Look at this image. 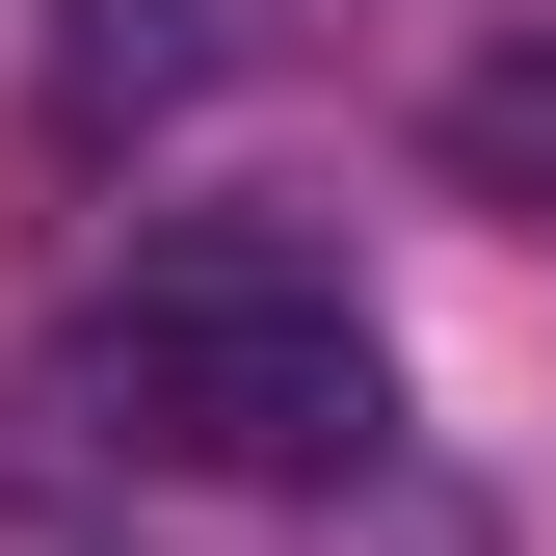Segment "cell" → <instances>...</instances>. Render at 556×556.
<instances>
[{"mask_svg":"<svg viewBox=\"0 0 556 556\" xmlns=\"http://www.w3.org/2000/svg\"><path fill=\"white\" fill-rule=\"evenodd\" d=\"M53 397H80L106 451H160V477H371L397 425V371H371V318H344V265L318 239H132L80 344H53Z\"/></svg>","mask_w":556,"mask_h":556,"instance_id":"cell-1","label":"cell"},{"mask_svg":"<svg viewBox=\"0 0 556 556\" xmlns=\"http://www.w3.org/2000/svg\"><path fill=\"white\" fill-rule=\"evenodd\" d=\"M451 160L504 186V213H556V53H477V80H451Z\"/></svg>","mask_w":556,"mask_h":556,"instance_id":"cell-2","label":"cell"},{"mask_svg":"<svg viewBox=\"0 0 556 556\" xmlns=\"http://www.w3.org/2000/svg\"><path fill=\"white\" fill-rule=\"evenodd\" d=\"M160 80H186V0H80V132L160 106Z\"/></svg>","mask_w":556,"mask_h":556,"instance_id":"cell-3","label":"cell"}]
</instances>
